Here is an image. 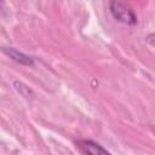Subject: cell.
I'll return each mask as SVG.
<instances>
[{"mask_svg": "<svg viewBox=\"0 0 155 155\" xmlns=\"http://www.w3.org/2000/svg\"><path fill=\"white\" fill-rule=\"evenodd\" d=\"M2 50H4V52L6 54H8L12 59H15L16 62H18L21 64L31 65L34 63V59L31 57H29V56H27V54H24V53H22L19 51H17V50H15L13 47H7V48H2Z\"/></svg>", "mask_w": 155, "mask_h": 155, "instance_id": "cell-3", "label": "cell"}, {"mask_svg": "<svg viewBox=\"0 0 155 155\" xmlns=\"http://www.w3.org/2000/svg\"><path fill=\"white\" fill-rule=\"evenodd\" d=\"M76 147L84 155H111L99 143L91 139H81L76 142Z\"/></svg>", "mask_w": 155, "mask_h": 155, "instance_id": "cell-2", "label": "cell"}, {"mask_svg": "<svg viewBox=\"0 0 155 155\" xmlns=\"http://www.w3.org/2000/svg\"><path fill=\"white\" fill-rule=\"evenodd\" d=\"M109 10H110L111 16L116 21L124 24H127V25L137 24V16L128 5L120 2V1H111L109 2Z\"/></svg>", "mask_w": 155, "mask_h": 155, "instance_id": "cell-1", "label": "cell"}]
</instances>
